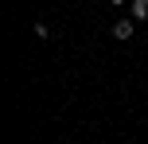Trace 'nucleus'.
<instances>
[{
  "instance_id": "obj_1",
  "label": "nucleus",
  "mask_w": 148,
  "mask_h": 144,
  "mask_svg": "<svg viewBox=\"0 0 148 144\" xmlns=\"http://www.w3.org/2000/svg\"><path fill=\"white\" fill-rule=\"evenodd\" d=\"M133 27H136V20H117V23H113V39H129Z\"/></svg>"
},
{
  "instance_id": "obj_2",
  "label": "nucleus",
  "mask_w": 148,
  "mask_h": 144,
  "mask_svg": "<svg viewBox=\"0 0 148 144\" xmlns=\"http://www.w3.org/2000/svg\"><path fill=\"white\" fill-rule=\"evenodd\" d=\"M133 20H148V0H133Z\"/></svg>"
},
{
  "instance_id": "obj_3",
  "label": "nucleus",
  "mask_w": 148,
  "mask_h": 144,
  "mask_svg": "<svg viewBox=\"0 0 148 144\" xmlns=\"http://www.w3.org/2000/svg\"><path fill=\"white\" fill-rule=\"evenodd\" d=\"M113 4H117V8H121V4H125V0H113Z\"/></svg>"
}]
</instances>
